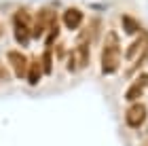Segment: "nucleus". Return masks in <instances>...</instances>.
Returning <instances> with one entry per match:
<instances>
[{
  "label": "nucleus",
  "instance_id": "9d476101",
  "mask_svg": "<svg viewBox=\"0 0 148 146\" xmlns=\"http://www.w3.org/2000/svg\"><path fill=\"white\" fill-rule=\"evenodd\" d=\"M123 28H125L127 34H136V32H140L138 21L133 17H129V15H123Z\"/></svg>",
  "mask_w": 148,
  "mask_h": 146
},
{
  "label": "nucleus",
  "instance_id": "7ed1b4c3",
  "mask_svg": "<svg viewBox=\"0 0 148 146\" xmlns=\"http://www.w3.org/2000/svg\"><path fill=\"white\" fill-rule=\"evenodd\" d=\"M148 119V108L144 104H131L129 108H127L125 112V123H127V127H131V129H138V127H142L144 121Z\"/></svg>",
  "mask_w": 148,
  "mask_h": 146
},
{
  "label": "nucleus",
  "instance_id": "20e7f679",
  "mask_svg": "<svg viewBox=\"0 0 148 146\" xmlns=\"http://www.w3.org/2000/svg\"><path fill=\"white\" fill-rule=\"evenodd\" d=\"M9 62H11V66H13V72H15V76H25L28 74V59H25V55L23 53H19V51H9Z\"/></svg>",
  "mask_w": 148,
  "mask_h": 146
},
{
  "label": "nucleus",
  "instance_id": "1a4fd4ad",
  "mask_svg": "<svg viewBox=\"0 0 148 146\" xmlns=\"http://www.w3.org/2000/svg\"><path fill=\"white\" fill-rule=\"evenodd\" d=\"M40 74H42V68H40L38 62H32L30 64V70H28V83L30 85H36L40 81Z\"/></svg>",
  "mask_w": 148,
  "mask_h": 146
},
{
  "label": "nucleus",
  "instance_id": "0eeeda50",
  "mask_svg": "<svg viewBox=\"0 0 148 146\" xmlns=\"http://www.w3.org/2000/svg\"><path fill=\"white\" fill-rule=\"evenodd\" d=\"M64 23L68 30H76L80 23H83V13H80L78 9H74V6H70V9L64 11Z\"/></svg>",
  "mask_w": 148,
  "mask_h": 146
},
{
  "label": "nucleus",
  "instance_id": "39448f33",
  "mask_svg": "<svg viewBox=\"0 0 148 146\" xmlns=\"http://www.w3.org/2000/svg\"><path fill=\"white\" fill-rule=\"evenodd\" d=\"M53 17H55V15H53V9H47V6H45V9L38 11V15L34 19V23H36L34 25V36H40L45 28L53 25Z\"/></svg>",
  "mask_w": 148,
  "mask_h": 146
},
{
  "label": "nucleus",
  "instance_id": "f03ea898",
  "mask_svg": "<svg viewBox=\"0 0 148 146\" xmlns=\"http://www.w3.org/2000/svg\"><path fill=\"white\" fill-rule=\"evenodd\" d=\"M30 28H32V17L28 15V11L19 9L13 17V30H15V38L19 45H28L30 42Z\"/></svg>",
  "mask_w": 148,
  "mask_h": 146
},
{
  "label": "nucleus",
  "instance_id": "423d86ee",
  "mask_svg": "<svg viewBox=\"0 0 148 146\" xmlns=\"http://www.w3.org/2000/svg\"><path fill=\"white\" fill-rule=\"evenodd\" d=\"M146 85H148V74H140V76L136 78V81H133V83L129 85V89H127L125 97L129 99V102H133V99H138V97H142Z\"/></svg>",
  "mask_w": 148,
  "mask_h": 146
},
{
  "label": "nucleus",
  "instance_id": "f257e3e1",
  "mask_svg": "<svg viewBox=\"0 0 148 146\" xmlns=\"http://www.w3.org/2000/svg\"><path fill=\"white\" fill-rule=\"evenodd\" d=\"M121 66V45L116 32H106L104 38V51H102V72L104 74H114Z\"/></svg>",
  "mask_w": 148,
  "mask_h": 146
},
{
  "label": "nucleus",
  "instance_id": "f8f14e48",
  "mask_svg": "<svg viewBox=\"0 0 148 146\" xmlns=\"http://www.w3.org/2000/svg\"><path fill=\"white\" fill-rule=\"evenodd\" d=\"M57 55H59V59H64V55H66V49H64V47H57Z\"/></svg>",
  "mask_w": 148,
  "mask_h": 146
},
{
  "label": "nucleus",
  "instance_id": "6e6552de",
  "mask_svg": "<svg viewBox=\"0 0 148 146\" xmlns=\"http://www.w3.org/2000/svg\"><path fill=\"white\" fill-rule=\"evenodd\" d=\"M74 55H76V64H78V68H85V66L89 64V45L78 42V47H76V51H74Z\"/></svg>",
  "mask_w": 148,
  "mask_h": 146
},
{
  "label": "nucleus",
  "instance_id": "9b49d317",
  "mask_svg": "<svg viewBox=\"0 0 148 146\" xmlns=\"http://www.w3.org/2000/svg\"><path fill=\"white\" fill-rule=\"evenodd\" d=\"M42 72L45 74H51L53 72V53H51V49H47L45 55H42Z\"/></svg>",
  "mask_w": 148,
  "mask_h": 146
}]
</instances>
